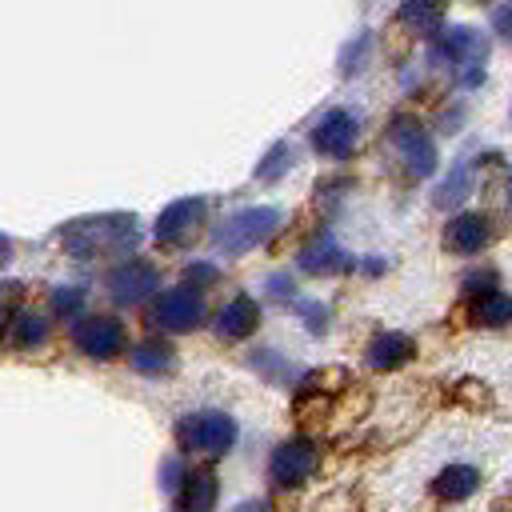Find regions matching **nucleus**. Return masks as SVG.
I'll use <instances>...</instances> for the list:
<instances>
[{"label":"nucleus","instance_id":"17","mask_svg":"<svg viewBox=\"0 0 512 512\" xmlns=\"http://www.w3.org/2000/svg\"><path fill=\"white\" fill-rule=\"evenodd\" d=\"M216 496H220V480L212 472H192L184 484H180V512H212L216 508Z\"/></svg>","mask_w":512,"mask_h":512},{"label":"nucleus","instance_id":"32","mask_svg":"<svg viewBox=\"0 0 512 512\" xmlns=\"http://www.w3.org/2000/svg\"><path fill=\"white\" fill-rule=\"evenodd\" d=\"M4 260H8V240L0 236V264H4Z\"/></svg>","mask_w":512,"mask_h":512},{"label":"nucleus","instance_id":"4","mask_svg":"<svg viewBox=\"0 0 512 512\" xmlns=\"http://www.w3.org/2000/svg\"><path fill=\"white\" fill-rule=\"evenodd\" d=\"M388 140H392V148L400 152V160L408 164L412 176L424 180V176L436 172V144H432V136L424 132L420 120H412V116H396V120L388 124Z\"/></svg>","mask_w":512,"mask_h":512},{"label":"nucleus","instance_id":"3","mask_svg":"<svg viewBox=\"0 0 512 512\" xmlns=\"http://www.w3.org/2000/svg\"><path fill=\"white\" fill-rule=\"evenodd\" d=\"M176 440H180L184 452L220 456V452L232 448L236 424H232V416H224V412H216V408H212V412H188V416L176 420Z\"/></svg>","mask_w":512,"mask_h":512},{"label":"nucleus","instance_id":"23","mask_svg":"<svg viewBox=\"0 0 512 512\" xmlns=\"http://www.w3.org/2000/svg\"><path fill=\"white\" fill-rule=\"evenodd\" d=\"M288 164H292V148L288 144H272V152L256 168V180H280L288 172Z\"/></svg>","mask_w":512,"mask_h":512},{"label":"nucleus","instance_id":"19","mask_svg":"<svg viewBox=\"0 0 512 512\" xmlns=\"http://www.w3.org/2000/svg\"><path fill=\"white\" fill-rule=\"evenodd\" d=\"M396 16L416 32H436L444 20V0H400Z\"/></svg>","mask_w":512,"mask_h":512},{"label":"nucleus","instance_id":"22","mask_svg":"<svg viewBox=\"0 0 512 512\" xmlns=\"http://www.w3.org/2000/svg\"><path fill=\"white\" fill-rule=\"evenodd\" d=\"M48 336V320L44 316H32V312H20L12 320V344L16 348H40Z\"/></svg>","mask_w":512,"mask_h":512},{"label":"nucleus","instance_id":"18","mask_svg":"<svg viewBox=\"0 0 512 512\" xmlns=\"http://www.w3.org/2000/svg\"><path fill=\"white\" fill-rule=\"evenodd\" d=\"M472 320L484 324V328H504V324H512V296L500 292V284L488 288V292H476V296H472Z\"/></svg>","mask_w":512,"mask_h":512},{"label":"nucleus","instance_id":"29","mask_svg":"<svg viewBox=\"0 0 512 512\" xmlns=\"http://www.w3.org/2000/svg\"><path fill=\"white\" fill-rule=\"evenodd\" d=\"M236 512H272L264 500H244V504H236Z\"/></svg>","mask_w":512,"mask_h":512},{"label":"nucleus","instance_id":"13","mask_svg":"<svg viewBox=\"0 0 512 512\" xmlns=\"http://www.w3.org/2000/svg\"><path fill=\"white\" fill-rule=\"evenodd\" d=\"M256 324H260V308H256L252 296H232L216 312V336L220 340H244V336L256 332Z\"/></svg>","mask_w":512,"mask_h":512},{"label":"nucleus","instance_id":"24","mask_svg":"<svg viewBox=\"0 0 512 512\" xmlns=\"http://www.w3.org/2000/svg\"><path fill=\"white\" fill-rule=\"evenodd\" d=\"M80 304H84V288H56L52 292V300H48V308H52V316L56 320H72L76 312H80Z\"/></svg>","mask_w":512,"mask_h":512},{"label":"nucleus","instance_id":"15","mask_svg":"<svg viewBox=\"0 0 512 512\" xmlns=\"http://www.w3.org/2000/svg\"><path fill=\"white\" fill-rule=\"evenodd\" d=\"M416 356V344H412V336H404V332H380V336H372V344H368V364L376 368V372H396L400 364H408Z\"/></svg>","mask_w":512,"mask_h":512},{"label":"nucleus","instance_id":"11","mask_svg":"<svg viewBox=\"0 0 512 512\" xmlns=\"http://www.w3.org/2000/svg\"><path fill=\"white\" fill-rule=\"evenodd\" d=\"M72 340H76V348L84 356L108 360V356H116L124 348V324L112 320V316H88V320H80L72 328Z\"/></svg>","mask_w":512,"mask_h":512},{"label":"nucleus","instance_id":"2","mask_svg":"<svg viewBox=\"0 0 512 512\" xmlns=\"http://www.w3.org/2000/svg\"><path fill=\"white\" fill-rule=\"evenodd\" d=\"M276 228H280V208H268V204L244 208V212L228 216L224 224H216L212 244H216L224 256H244V252H252L256 244H264Z\"/></svg>","mask_w":512,"mask_h":512},{"label":"nucleus","instance_id":"10","mask_svg":"<svg viewBox=\"0 0 512 512\" xmlns=\"http://www.w3.org/2000/svg\"><path fill=\"white\" fill-rule=\"evenodd\" d=\"M484 52H488V40H484L472 24H452V28H444V32L436 36V44H432V56H436L440 64H456V68L480 64Z\"/></svg>","mask_w":512,"mask_h":512},{"label":"nucleus","instance_id":"21","mask_svg":"<svg viewBox=\"0 0 512 512\" xmlns=\"http://www.w3.org/2000/svg\"><path fill=\"white\" fill-rule=\"evenodd\" d=\"M132 368L144 372V376H164L172 368V352L160 340H144V344L132 348Z\"/></svg>","mask_w":512,"mask_h":512},{"label":"nucleus","instance_id":"1","mask_svg":"<svg viewBox=\"0 0 512 512\" xmlns=\"http://www.w3.org/2000/svg\"><path fill=\"white\" fill-rule=\"evenodd\" d=\"M132 240H136L132 216H92V220H76L64 228V244L84 260H96L116 248H132Z\"/></svg>","mask_w":512,"mask_h":512},{"label":"nucleus","instance_id":"9","mask_svg":"<svg viewBox=\"0 0 512 512\" xmlns=\"http://www.w3.org/2000/svg\"><path fill=\"white\" fill-rule=\"evenodd\" d=\"M156 268L144 264V260H124L108 272V296L120 304V308H132V304H144L152 292H156Z\"/></svg>","mask_w":512,"mask_h":512},{"label":"nucleus","instance_id":"12","mask_svg":"<svg viewBox=\"0 0 512 512\" xmlns=\"http://www.w3.org/2000/svg\"><path fill=\"white\" fill-rule=\"evenodd\" d=\"M488 240H492V228L476 212H460L444 224V248L456 256H476L480 248H488Z\"/></svg>","mask_w":512,"mask_h":512},{"label":"nucleus","instance_id":"25","mask_svg":"<svg viewBox=\"0 0 512 512\" xmlns=\"http://www.w3.org/2000/svg\"><path fill=\"white\" fill-rule=\"evenodd\" d=\"M492 28H496L500 40H512V0H500L492 8Z\"/></svg>","mask_w":512,"mask_h":512},{"label":"nucleus","instance_id":"28","mask_svg":"<svg viewBox=\"0 0 512 512\" xmlns=\"http://www.w3.org/2000/svg\"><path fill=\"white\" fill-rule=\"evenodd\" d=\"M196 280H200V284H212V280H216V268H212V264H192L184 284H196Z\"/></svg>","mask_w":512,"mask_h":512},{"label":"nucleus","instance_id":"6","mask_svg":"<svg viewBox=\"0 0 512 512\" xmlns=\"http://www.w3.org/2000/svg\"><path fill=\"white\" fill-rule=\"evenodd\" d=\"M204 320V300L192 284L168 288L152 300V324H160L164 332H192Z\"/></svg>","mask_w":512,"mask_h":512},{"label":"nucleus","instance_id":"7","mask_svg":"<svg viewBox=\"0 0 512 512\" xmlns=\"http://www.w3.org/2000/svg\"><path fill=\"white\" fill-rule=\"evenodd\" d=\"M356 140H360V120L348 112V108H332L316 128H312V148L328 160H344L356 152Z\"/></svg>","mask_w":512,"mask_h":512},{"label":"nucleus","instance_id":"31","mask_svg":"<svg viewBox=\"0 0 512 512\" xmlns=\"http://www.w3.org/2000/svg\"><path fill=\"white\" fill-rule=\"evenodd\" d=\"M504 200H508V216H512V168H508V188H504Z\"/></svg>","mask_w":512,"mask_h":512},{"label":"nucleus","instance_id":"20","mask_svg":"<svg viewBox=\"0 0 512 512\" xmlns=\"http://www.w3.org/2000/svg\"><path fill=\"white\" fill-rule=\"evenodd\" d=\"M468 188H472V164H456V168L440 180V188H436L432 204H436V208H456V204H464Z\"/></svg>","mask_w":512,"mask_h":512},{"label":"nucleus","instance_id":"16","mask_svg":"<svg viewBox=\"0 0 512 512\" xmlns=\"http://www.w3.org/2000/svg\"><path fill=\"white\" fill-rule=\"evenodd\" d=\"M480 488V472L472 464H448L432 476V496L444 500V504H456L464 496H472Z\"/></svg>","mask_w":512,"mask_h":512},{"label":"nucleus","instance_id":"8","mask_svg":"<svg viewBox=\"0 0 512 512\" xmlns=\"http://www.w3.org/2000/svg\"><path fill=\"white\" fill-rule=\"evenodd\" d=\"M204 212H208V204H204L200 196H184V200L168 204V208L156 216V228H152V232H156V244H164V248L188 244V240L200 232Z\"/></svg>","mask_w":512,"mask_h":512},{"label":"nucleus","instance_id":"14","mask_svg":"<svg viewBox=\"0 0 512 512\" xmlns=\"http://www.w3.org/2000/svg\"><path fill=\"white\" fill-rule=\"evenodd\" d=\"M300 268H304L308 276H336V272H348V268H352V256H348L336 240L316 236V240L300 252Z\"/></svg>","mask_w":512,"mask_h":512},{"label":"nucleus","instance_id":"27","mask_svg":"<svg viewBox=\"0 0 512 512\" xmlns=\"http://www.w3.org/2000/svg\"><path fill=\"white\" fill-rule=\"evenodd\" d=\"M368 52V36H356L348 48H344V56H340V72H356V60Z\"/></svg>","mask_w":512,"mask_h":512},{"label":"nucleus","instance_id":"5","mask_svg":"<svg viewBox=\"0 0 512 512\" xmlns=\"http://www.w3.org/2000/svg\"><path fill=\"white\" fill-rule=\"evenodd\" d=\"M320 464V452L308 436H296V440H284L272 456H268V480L276 488H296L304 484Z\"/></svg>","mask_w":512,"mask_h":512},{"label":"nucleus","instance_id":"30","mask_svg":"<svg viewBox=\"0 0 512 512\" xmlns=\"http://www.w3.org/2000/svg\"><path fill=\"white\" fill-rule=\"evenodd\" d=\"M492 512H512V492H508V496H500V500L492 504Z\"/></svg>","mask_w":512,"mask_h":512},{"label":"nucleus","instance_id":"26","mask_svg":"<svg viewBox=\"0 0 512 512\" xmlns=\"http://www.w3.org/2000/svg\"><path fill=\"white\" fill-rule=\"evenodd\" d=\"M496 284H500V280H496L492 268H484V272H468V276H464V292H468V296L488 292V288H496Z\"/></svg>","mask_w":512,"mask_h":512}]
</instances>
